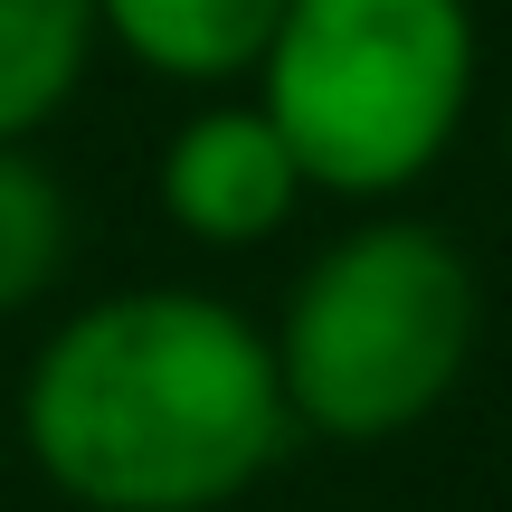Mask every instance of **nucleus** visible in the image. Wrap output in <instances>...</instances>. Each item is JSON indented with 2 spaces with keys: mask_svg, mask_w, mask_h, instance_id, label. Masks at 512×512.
I'll use <instances>...</instances> for the list:
<instances>
[{
  "mask_svg": "<svg viewBox=\"0 0 512 512\" xmlns=\"http://www.w3.org/2000/svg\"><path fill=\"white\" fill-rule=\"evenodd\" d=\"M76 256V200L38 143H0V323L29 304H48L57 275Z\"/></svg>",
  "mask_w": 512,
  "mask_h": 512,
  "instance_id": "0eeeda50",
  "label": "nucleus"
},
{
  "mask_svg": "<svg viewBox=\"0 0 512 512\" xmlns=\"http://www.w3.org/2000/svg\"><path fill=\"white\" fill-rule=\"evenodd\" d=\"M475 67V0H285L247 76L304 190L370 209L446 162Z\"/></svg>",
  "mask_w": 512,
  "mask_h": 512,
  "instance_id": "7ed1b4c3",
  "label": "nucleus"
},
{
  "mask_svg": "<svg viewBox=\"0 0 512 512\" xmlns=\"http://www.w3.org/2000/svg\"><path fill=\"white\" fill-rule=\"evenodd\" d=\"M19 446L76 512H228L294 446L266 323L190 285L67 313L29 351Z\"/></svg>",
  "mask_w": 512,
  "mask_h": 512,
  "instance_id": "f257e3e1",
  "label": "nucleus"
},
{
  "mask_svg": "<svg viewBox=\"0 0 512 512\" xmlns=\"http://www.w3.org/2000/svg\"><path fill=\"white\" fill-rule=\"evenodd\" d=\"M266 342L294 437L389 446L465 389L484 342V285L437 219L370 209L361 228L313 247Z\"/></svg>",
  "mask_w": 512,
  "mask_h": 512,
  "instance_id": "f03ea898",
  "label": "nucleus"
},
{
  "mask_svg": "<svg viewBox=\"0 0 512 512\" xmlns=\"http://www.w3.org/2000/svg\"><path fill=\"white\" fill-rule=\"evenodd\" d=\"M152 181H162V219L190 247H219V256L266 247L294 219V200H304V171H294L285 133L256 114V95L247 105L219 95V105L181 114V133L162 143V171Z\"/></svg>",
  "mask_w": 512,
  "mask_h": 512,
  "instance_id": "20e7f679",
  "label": "nucleus"
},
{
  "mask_svg": "<svg viewBox=\"0 0 512 512\" xmlns=\"http://www.w3.org/2000/svg\"><path fill=\"white\" fill-rule=\"evenodd\" d=\"M275 10L285 0H95L105 48H124L133 67L171 76V86H228L256 67Z\"/></svg>",
  "mask_w": 512,
  "mask_h": 512,
  "instance_id": "39448f33",
  "label": "nucleus"
},
{
  "mask_svg": "<svg viewBox=\"0 0 512 512\" xmlns=\"http://www.w3.org/2000/svg\"><path fill=\"white\" fill-rule=\"evenodd\" d=\"M105 19L95 0H0V143H38L86 86Z\"/></svg>",
  "mask_w": 512,
  "mask_h": 512,
  "instance_id": "423d86ee",
  "label": "nucleus"
}]
</instances>
